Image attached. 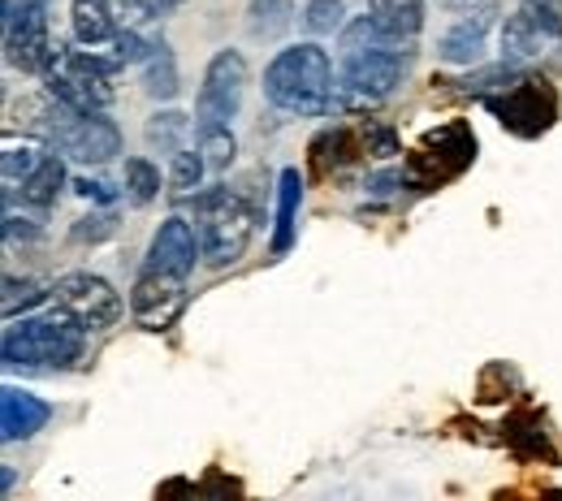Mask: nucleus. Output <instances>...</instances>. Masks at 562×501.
I'll return each instance as SVG.
<instances>
[{
    "instance_id": "f257e3e1",
    "label": "nucleus",
    "mask_w": 562,
    "mask_h": 501,
    "mask_svg": "<svg viewBox=\"0 0 562 501\" xmlns=\"http://www.w3.org/2000/svg\"><path fill=\"white\" fill-rule=\"evenodd\" d=\"M265 100L285 117H334V113H342L329 53L316 39L281 48L265 70Z\"/></svg>"
},
{
    "instance_id": "f03ea898",
    "label": "nucleus",
    "mask_w": 562,
    "mask_h": 501,
    "mask_svg": "<svg viewBox=\"0 0 562 501\" xmlns=\"http://www.w3.org/2000/svg\"><path fill=\"white\" fill-rule=\"evenodd\" d=\"M87 338H91V329H82L70 311L53 307L48 316H26L22 324L9 320L0 355H4L9 372H18V367L22 372H66L82 358Z\"/></svg>"
},
{
    "instance_id": "7ed1b4c3",
    "label": "nucleus",
    "mask_w": 562,
    "mask_h": 501,
    "mask_svg": "<svg viewBox=\"0 0 562 501\" xmlns=\"http://www.w3.org/2000/svg\"><path fill=\"white\" fill-rule=\"evenodd\" d=\"M191 213H195V234H200V247H204V264L212 269H229L243 260L247 242H251V225H256V208L243 204L238 191L229 186H209L200 195H187Z\"/></svg>"
},
{
    "instance_id": "20e7f679",
    "label": "nucleus",
    "mask_w": 562,
    "mask_h": 501,
    "mask_svg": "<svg viewBox=\"0 0 562 501\" xmlns=\"http://www.w3.org/2000/svg\"><path fill=\"white\" fill-rule=\"evenodd\" d=\"M412 44H368L342 57L338 73V109H372L390 100L412 73Z\"/></svg>"
},
{
    "instance_id": "39448f33",
    "label": "nucleus",
    "mask_w": 562,
    "mask_h": 501,
    "mask_svg": "<svg viewBox=\"0 0 562 501\" xmlns=\"http://www.w3.org/2000/svg\"><path fill=\"white\" fill-rule=\"evenodd\" d=\"M122 70V61H104L95 53H78L70 44H57L48 70H44V87L48 95H57L61 104H70L74 113H109L117 91H113V73Z\"/></svg>"
},
{
    "instance_id": "423d86ee",
    "label": "nucleus",
    "mask_w": 562,
    "mask_h": 501,
    "mask_svg": "<svg viewBox=\"0 0 562 501\" xmlns=\"http://www.w3.org/2000/svg\"><path fill=\"white\" fill-rule=\"evenodd\" d=\"M493 117L519 135V139H541L554 122H559V91L550 78H537V73H524L519 82H510L506 91H497L485 100Z\"/></svg>"
},
{
    "instance_id": "0eeeda50",
    "label": "nucleus",
    "mask_w": 562,
    "mask_h": 501,
    "mask_svg": "<svg viewBox=\"0 0 562 501\" xmlns=\"http://www.w3.org/2000/svg\"><path fill=\"white\" fill-rule=\"evenodd\" d=\"M53 307L70 311L74 320L82 329H91V333H104V329H113L126 316L122 294L109 286L104 277H95V273H66V277H57L53 282Z\"/></svg>"
},
{
    "instance_id": "6e6552de",
    "label": "nucleus",
    "mask_w": 562,
    "mask_h": 501,
    "mask_svg": "<svg viewBox=\"0 0 562 501\" xmlns=\"http://www.w3.org/2000/svg\"><path fill=\"white\" fill-rule=\"evenodd\" d=\"M476 160V135L468 122H446L437 130L424 135L420 151L412 156V173L420 186H437V182H450L459 178L468 164Z\"/></svg>"
},
{
    "instance_id": "1a4fd4ad",
    "label": "nucleus",
    "mask_w": 562,
    "mask_h": 501,
    "mask_svg": "<svg viewBox=\"0 0 562 501\" xmlns=\"http://www.w3.org/2000/svg\"><path fill=\"white\" fill-rule=\"evenodd\" d=\"M247 91V61L234 48H221L204 70V87L195 95V126L200 122H234Z\"/></svg>"
},
{
    "instance_id": "9d476101",
    "label": "nucleus",
    "mask_w": 562,
    "mask_h": 501,
    "mask_svg": "<svg viewBox=\"0 0 562 501\" xmlns=\"http://www.w3.org/2000/svg\"><path fill=\"white\" fill-rule=\"evenodd\" d=\"M182 307H187V277L143 269L131 289V316L143 329H169L182 316Z\"/></svg>"
},
{
    "instance_id": "9b49d317",
    "label": "nucleus",
    "mask_w": 562,
    "mask_h": 501,
    "mask_svg": "<svg viewBox=\"0 0 562 501\" xmlns=\"http://www.w3.org/2000/svg\"><path fill=\"white\" fill-rule=\"evenodd\" d=\"M195 260H204L195 220H187V216H169V220L156 229L143 269H151V273H173V277H191V273H195Z\"/></svg>"
},
{
    "instance_id": "f8f14e48",
    "label": "nucleus",
    "mask_w": 562,
    "mask_h": 501,
    "mask_svg": "<svg viewBox=\"0 0 562 501\" xmlns=\"http://www.w3.org/2000/svg\"><path fill=\"white\" fill-rule=\"evenodd\" d=\"M493 18H497V4H493V0L463 4V13L437 35V57L450 61V66H472V61L485 53Z\"/></svg>"
},
{
    "instance_id": "ddd939ff",
    "label": "nucleus",
    "mask_w": 562,
    "mask_h": 501,
    "mask_svg": "<svg viewBox=\"0 0 562 501\" xmlns=\"http://www.w3.org/2000/svg\"><path fill=\"white\" fill-rule=\"evenodd\" d=\"M48 420H53V407L44 398H35L31 389L4 385V394H0V436L9 445L13 441H31Z\"/></svg>"
},
{
    "instance_id": "4468645a",
    "label": "nucleus",
    "mask_w": 562,
    "mask_h": 501,
    "mask_svg": "<svg viewBox=\"0 0 562 501\" xmlns=\"http://www.w3.org/2000/svg\"><path fill=\"white\" fill-rule=\"evenodd\" d=\"M368 18L385 44H416L424 31V0H368Z\"/></svg>"
},
{
    "instance_id": "2eb2a0df",
    "label": "nucleus",
    "mask_w": 562,
    "mask_h": 501,
    "mask_svg": "<svg viewBox=\"0 0 562 501\" xmlns=\"http://www.w3.org/2000/svg\"><path fill=\"white\" fill-rule=\"evenodd\" d=\"M502 61H510V66H524V61H537L541 53H546V44H550V35L532 22V13L519 4L506 22H502Z\"/></svg>"
},
{
    "instance_id": "dca6fc26",
    "label": "nucleus",
    "mask_w": 562,
    "mask_h": 501,
    "mask_svg": "<svg viewBox=\"0 0 562 501\" xmlns=\"http://www.w3.org/2000/svg\"><path fill=\"white\" fill-rule=\"evenodd\" d=\"M70 26L78 48H100V44L117 39V13L109 0H74Z\"/></svg>"
},
{
    "instance_id": "f3484780",
    "label": "nucleus",
    "mask_w": 562,
    "mask_h": 501,
    "mask_svg": "<svg viewBox=\"0 0 562 501\" xmlns=\"http://www.w3.org/2000/svg\"><path fill=\"white\" fill-rule=\"evenodd\" d=\"M61 186H66V156H61L57 147H48L44 160H40V169L22 182V204L35 208V213H53Z\"/></svg>"
},
{
    "instance_id": "a211bd4d",
    "label": "nucleus",
    "mask_w": 562,
    "mask_h": 501,
    "mask_svg": "<svg viewBox=\"0 0 562 501\" xmlns=\"http://www.w3.org/2000/svg\"><path fill=\"white\" fill-rule=\"evenodd\" d=\"M299 204H303V178L299 169H281L278 178V229H273V255H285L299 238Z\"/></svg>"
},
{
    "instance_id": "6ab92c4d",
    "label": "nucleus",
    "mask_w": 562,
    "mask_h": 501,
    "mask_svg": "<svg viewBox=\"0 0 562 501\" xmlns=\"http://www.w3.org/2000/svg\"><path fill=\"white\" fill-rule=\"evenodd\" d=\"M294 22V0H251L247 4V35L256 44H273Z\"/></svg>"
},
{
    "instance_id": "aec40b11",
    "label": "nucleus",
    "mask_w": 562,
    "mask_h": 501,
    "mask_svg": "<svg viewBox=\"0 0 562 501\" xmlns=\"http://www.w3.org/2000/svg\"><path fill=\"white\" fill-rule=\"evenodd\" d=\"M143 91H147L151 100H178V91H182L173 48H169V44H160V39H156L151 57L143 61Z\"/></svg>"
},
{
    "instance_id": "412c9836",
    "label": "nucleus",
    "mask_w": 562,
    "mask_h": 501,
    "mask_svg": "<svg viewBox=\"0 0 562 501\" xmlns=\"http://www.w3.org/2000/svg\"><path fill=\"white\" fill-rule=\"evenodd\" d=\"M147 147L160 151V156H178L187 147V135H191V117L178 113V109H160L147 117Z\"/></svg>"
},
{
    "instance_id": "4be33fe9",
    "label": "nucleus",
    "mask_w": 562,
    "mask_h": 501,
    "mask_svg": "<svg viewBox=\"0 0 562 501\" xmlns=\"http://www.w3.org/2000/svg\"><path fill=\"white\" fill-rule=\"evenodd\" d=\"M195 147L204 151V160H209L212 173L229 169L234 156H238V139H234L229 122H200V126H195Z\"/></svg>"
},
{
    "instance_id": "5701e85b",
    "label": "nucleus",
    "mask_w": 562,
    "mask_h": 501,
    "mask_svg": "<svg viewBox=\"0 0 562 501\" xmlns=\"http://www.w3.org/2000/svg\"><path fill=\"white\" fill-rule=\"evenodd\" d=\"M44 151H48V147H40V144H22V147L9 144L4 147V160H0V173H4V204H13L18 186L40 169Z\"/></svg>"
},
{
    "instance_id": "b1692460",
    "label": "nucleus",
    "mask_w": 562,
    "mask_h": 501,
    "mask_svg": "<svg viewBox=\"0 0 562 501\" xmlns=\"http://www.w3.org/2000/svg\"><path fill=\"white\" fill-rule=\"evenodd\" d=\"M312 156H316V169H321V173L342 169L347 160H355V156H359V151H355V130H347V126L325 130V135L312 144Z\"/></svg>"
},
{
    "instance_id": "393cba45",
    "label": "nucleus",
    "mask_w": 562,
    "mask_h": 501,
    "mask_svg": "<svg viewBox=\"0 0 562 501\" xmlns=\"http://www.w3.org/2000/svg\"><path fill=\"white\" fill-rule=\"evenodd\" d=\"M204 173H209V160H204V151H191V147H182L178 156H169V186H173V195H191V191H200V182H204Z\"/></svg>"
},
{
    "instance_id": "a878e982",
    "label": "nucleus",
    "mask_w": 562,
    "mask_h": 501,
    "mask_svg": "<svg viewBox=\"0 0 562 501\" xmlns=\"http://www.w3.org/2000/svg\"><path fill=\"white\" fill-rule=\"evenodd\" d=\"M347 26V4L342 0H307L303 4V31L312 39H325V35H338Z\"/></svg>"
},
{
    "instance_id": "bb28decb",
    "label": "nucleus",
    "mask_w": 562,
    "mask_h": 501,
    "mask_svg": "<svg viewBox=\"0 0 562 501\" xmlns=\"http://www.w3.org/2000/svg\"><path fill=\"white\" fill-rule=\"evenodd\" d=\"M126 195H131L135 208H147L160 195V169L147 156H131L126 160Z\"/></svg>"
},
{
    "instance_id": "cd10ccee",
    "label": "nucleus",
    "mask_w": 562,
    "mask_h": 501,
    "mask_svg": "<svg viewBox=\"0 0 562 501\" xmlns=\"http://www.w3.org/2000/svg\"><path fill=\"white\" fill-rule=\"evenodd\" d=\"M44 298H53L48 282H35V277H4V320H18V311H31L40 307Z\"/></svg>"
},
{
    "instance_id": "c85d7f7f",
    "label": "nucleus",
    "mask_w": 562,
    "mask_h": 501,
    "mask_svg": "<svg viewBox=\"0 0 562 501\" xmlns=\"http://www.w3.org/2000/svg\"><path fill=\"white\" fill-rule=\"evenodd\" d=\"M368 44H385L381 39V31H376V22L363 13V18H347V26L338 31V53L342 57H351L359 48H368Z\"/></svg>"
},
{
    "instance_id": "c756f323",
    "label": "nucleus",
    "mask_w": 562,
    "mask_h": 501,
    "mask_svg": "<svg viewBox=\"0 0 562 501\" xmlns=\"http://www.w3.org/2000/svg\"><path fill=\"white\" fill-rule=\"evenodd\" d=\"M113 48H117V61L122 66H143L147 57H151V48H156V39H143L139 26H126V31H117V39H113Z\"/></svg>"
},
{
    "instance_id": "7c9ffc66",
    "label": "nucleus",
    "mask_w": 562,
    "mask_h": 501,
    "mask_svg": "<svg viewBox=\"0 0 562 501\" xmlns=\"http://www.w3.org/2000/svg\"><path fill=\"white\" fill-rule=\"evenodd\" d=\"M510 445L519 449V454H541L546 449V432L537 424V415H524V420H510Z\"/></svg>"
},
{
    "instance_id": "2f4dec72",
    "label": "nucleus",
    "mask_w": 562,
    "mask_h": 501,
    "mask_svg": "<svg viewBox=\"0 0 562 501\" xmlns=\"http://www.w3.org/2000/svg\"><path fill=\"white\" fill-rule=\"evenodd\" d=\"M117 234V216L113 213H91L74 225V242H104Z\"/></svg>"
},
{
    "instance_id": "473e14b6",
    "label": "nucleus",
    "mask_w": 562,
    "mask_h": 501,
    "mask_svg": "<svg viewBox=\"0 0 562 501\" xmlns=\"http://www.w3.org/2000/svg\"><path fill=\"white\" fill-rule=\"evenodd\" d=\"M524 9L550 39H562V0H524Z\"/></svg>"
},
{
    "instance_id": "72a5a7b5",
    "label": "nucleus",
    "mask_w": 562,
    "mask_h": 501,
    "mask_svg": "<svg viewBox=\"0 0 562 501\" xmlns=\"http://www.w3.org/2000/svg\"><path fill=\"white\" fill-rule=\"evenodd\" d=\"M44 238V229L31 220V216H18L13 208H4V242L13 247V242H40Z\"/></svg>"
},
{
    "instance_id": "f704fd0d",
    "label": "nucleus",
    "mask_w": 562,
    "mask_h": 501,
    "mask_svg": "<svg viewBox=\"0 0 562 501\" xmlns=\"http://www.w3.org/2000/svg\"><path fill=\"white\" fill-rule=\"evenodd\" d=\"M70 186H74V195H82V200H91V204H113V200H117V191H113L109 182L91 178V173H78Z\"/></svg>"
},
{
    "instance_id": "c9c22d12",
    "label": "nucleus",
    "mask_w": 562,
    "mask_h": 501,
    "mask_svg": "<svg viewBox=\"0 0 562 501\" xmlns=\"http://www.w3.org/2000/svg\"><path fill=\"white\" fill-rule=\"evenodd\" d=\"M363 144H368V156H398V139H394V130H381V126H368L363 130Z\"/></svg>"
},
{
    "instance_id": "e433bc0d",
    "label": "nucleus",
    "mask_w": 562,
    "mask_h": 501,
    "mask_svg": "<svg viewBox=\"0 0 562 501\" xmlns=\"http://www.w3.org/2000/svg\"><path fill=\"white\" fill-rule=\"evenodd\" d=\"M35 4H48V0H4V18H18L22 9H35Z\"/></svg>"
},
{
    "instance_id": "4c0bfd02",
    "label": "nucleus",
    "mask_w": 562,
    "mask_h": 501,
    "mask_svg": "<svg viewBox=\"0 0 562 501\" xmlns=\"http://www.w3.org/2000/svg\"><path fill=\"white\" fill-rule=\"evenodd\" d=\"M0 485H4V493H13V485H18V471H13V463H4V467H0Z\"/></svg>"
},
{
    "instance_id": "58836bf2",
    "label": "nucleus",
    "mask_w": 562,
    "mask_h": 501,
    "mask_svg": "<svg viewBox=\"0 0 562 501\" xmlns=\"http://www.w3.org/2000/svg\"><path fill=\"white\" fill-rule=\"evenodd\" d=\"M441 4H450V9H454V4H472V0H441Z\"/></svg>"
}]
</instances>
